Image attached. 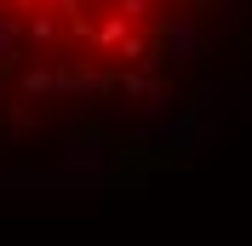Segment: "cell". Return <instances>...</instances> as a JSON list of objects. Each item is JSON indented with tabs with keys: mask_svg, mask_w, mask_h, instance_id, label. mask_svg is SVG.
<instances>
[{
	"mask_svg": "<svg viewBox=\"0 0 252 246\" xmlns=\"http://www.w3.org/2000/svg\"><path fill=\"white\" fill-rule=\"evenodd\" d=\"M212 0H0V97L132 103L189 58Z\"/></svg>",
	"mask_w": 252,
	"mask_h": 246,
	"instance_id": "1",
	"label": "cell"
}]
</instances>
